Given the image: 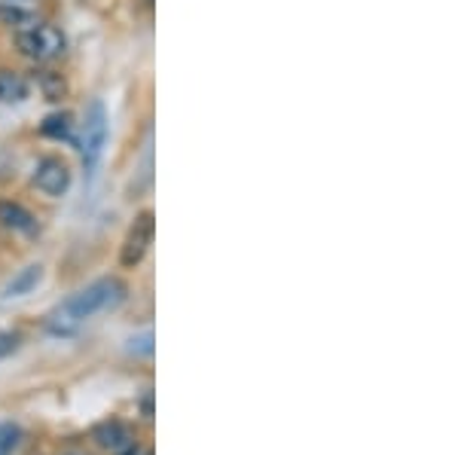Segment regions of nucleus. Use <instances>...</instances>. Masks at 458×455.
Returning <instances> with one entry per match:
<instances>
[{"label":"nucleus","mask_w":458,"mask_h":455,"mask_svg":"<svg viewBox=\"0 0 458 455\" xmlns=\"http://www.w3.org/2000/svg\"><path fill=\"white\" fill-rule=\"evenodd\" d=\"M16 49L25 58H31L37 64L55 62L68 53V37L58 25H49V21H34V25L16 31Z\"/></svg>","instance_id":"nucleus-2"},{"label":"nucleus","mask_w":458,"mask_h":455,"mask_svg":"<svg viewBox=\"0 0 458 455\" xmlns=\"http://www.w3.org/2000/svg\"><path fill=\"white\" fill-rule=\"evenodd\" d=\"M19 346H21V333H16V330H0V361H6Z\"/></svg>","instance_id":"nucleus-14"},{"label":"nucleus","mask_w":458,"mask_h":455,"mask_svg":"<svg viewBox=\"0 0 458 455\" xmlns=\"http://www.w3.org/2000/svg\"><path fill=\"white\" fill-rule=\"evenodd\" d=\"M153 232H157V220H153V211H141L135 217V223L129 226L123 241V251H120V263L125 269H135L138 263L144 260V254L150 251L153 245Z\"/></svg>","instance_id":"nucleus-5"},{"label":"nucleus","mask_w":458,"mask_h":455,"mask_svg":"<svg viewBox=\"0 0 458 455\" xmlns=\"http://www.w3.org/2000/svg\"><path fill=\"white\" fill-rule=\"evenodd\" d=\"M107 138H110V120H107V107L105 101L95 98L83 114V135H80V156H83L86 178H92L101 165V156L107 150Z\"/></svg>","instance_id":"nucleus-3"},{"label":"nucleus","mask_w":458,"mask_h":455,"mask_svg":"<svg viewBox=\"0 0 458 455\" xmlns=\"http://www.w3.org/2000/svg\"><path fill=\"white\" fill-rule=\"evenodd\" d=\"M40 282H43V263H31V266H25L21 273L13 275V282L6 284V291H4V299L28 297V293H34L40 288Z\"/></svg>","instance_id":"nucleus-9"},{"label":"nucleus","mask_w":458,"mask_h":455,"mask_svg":"<svg viewBox=\"0 0 458 455\" xmlns=\"http://www.w3.org/2000/svg\"><path fill=\"white\" fill-rule=\"evenodd\" d=\"M71 131H73V116L68 110H55V114H49L47 120L40 122V135L53 138V141H68Z\"/></svg>","instance_id":"nucleus-10"},{"label":"nucleus","mask_w":458,"mask_h":455,"mask_svg":"<svg viewBox=\"0 0 458 455\" xmlns=\"http://www.w3.org/2000/svg\"><path fill=\"white\" fill-rule=\"evenodd\" d=\"M125 293H129V288H125V282H120V278H114V275L98 278V282L71 293V297L49 315L47 330L53 336H73L86 321H92L95 315L116 309L125 299Z\"/></svg>","instance_id":"nucleus-1"},{"label":"nucleus","mask_w":458,"mask_h":455,"mask_svg":"<svg viewBox=\"0 0 458 455\" xmlns=\"http://www.w3.org/2000/svg\"><path fill=\"white\" fill-rule=\"evenodd\" d=\"M0 21L10 28H16V31H21V28L34 25V13L25 6V0H6L4 6H0Z\"/></svg>","instance_id":"nucleus-11"},{"label":"nucleus","mask_w":458,"mask_h":455,"mask_svg":"<svg viewBox=\"0 0 458 455\" xmlns=\"http://www.w3.org/2000/svg\"><path fill=\"white\" fill-rule=\"evenodd\" d=\"M0 226L16 232V236H34L40 230L37 217L21 202H0Z\"/></svg>","instance_id":"nucleus-6"},{"label":"nucleus","mask_w":458,"mask_h":455,"mask_svg":"<svg viewBox=\"0 0 458 455\" xmlns=\"http://www.w3.org/2000/svg\"><path fill=\"white\" fill-rule=\"evenodd\" d=\"M21 443V428L13 422H0V455H13Z\"/></svg>","instance_id":"nucleus-13"},{"label":"nucleus","mask_w":458,"mask_h":455,"mask_svg":"<svg viewBox=\"0 0 458 455\" xmlns=\"http://www.w3.org/2000/svg\"><path fill=\"white\" fill-rule=\"evenodd\" d=\"M31 98V83L19 71L0 68V105H21Z\"/></svg>","instance_id":"nucleus-8"},{"label":"nucleus","mask_w":458,"mask_h":455,"mask_svg":"<svg viewBox=\"0 0 458 455\" xmlns=\"http://www.w3.org/2000/svg\"><path fill=\"white\" fill-rule=\"evenodd\" d=\"M129 351H131V355L150 358L153 355V333H144V336H138V340H131Z\"/></svg>","instance_id":"nucleus-15"},{"label":"nucleus","mask_w":458,"mask_h":455,"mask_svg":"<svg viewBox=\"0 0 458 455\" xmlns=\"http://www.w3.org/2000/svg\"><path fill=\"white\" fill-rule=\"evenodd\" d=\"M92 440L101 446V450H110V452H123L129 443H135L123 422H101L92 428Z\"/></svg>","instance_id":"nucleus-7"},{"label":"nucleus","mask_w":458,"mask_h":455,"mask_svg":"<svg viewBox=\"0 0 458 455\" xmlns=\"http://www.w3.org/2000/svg\"><path fill=\"white\" fill-rule=\"evenodd\" d=\"M73 183V172L64 159L58 156H43L40 163L34 165V187L40 190L49 199H62V196L71 193Z\"/></svg>","instance_id":"nucleus-4"},{"label":"nucleus","mask_w":458,"mask_h":455,"mask_svg":"<svg viewBox=\"0 0 458 455\" xmlns=\"http://www.w3.org/2000/svg\"><path fill=\"white\" fill-rule=\"evenodd\" d=\"M37 89L47 101H62L68 95V83L58 71H37Z\"/></svg>","instance_id":"nucleus-12"}]
</instances>
